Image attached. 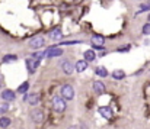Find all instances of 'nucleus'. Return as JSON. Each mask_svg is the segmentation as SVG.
I'll return each instance as SVG.
<instances>
[{
    "instance_id": "a211bd4d",
    "label": "nucleus",
    "mask_w": 150,
    "mask_h": 129,
    "mask_svg": "<svg viewBox=\"0 0 150 129\" xmlns=\"http://www.w3.org/2000/svg\"><path fill=\"white\" fill-rule=\"evenodd\" d=\"M95 73H96L99 77H106V76H108V71H106V68H105V67H96Z\"/></svg>"
},
{
    "instance_id": "0eeeda50",
    "label": "nucleus",
    "mask_w": 150,
    "mask_h": 129,
    "mask_svg": "<svg viewBox=\"0 0 150 129\" xmlns=\"http://www.w3.org/2000/svg\"><path fill=\"white\" fill-rule=\"evenodd\" d=\"M29 46H31L32 49L42 48V46H44V38H42V36H34V38L29 41Z\"/></svg>"
},
{
    "instance_id": "dca6fc26",
    "label": "nucleus",
    "mask_w": 150,
    "mask_h": 129,
    "mask_svg": "<svg viewBox=\"0 0 150 129\" xmlns=\"http://www.w3.org/2000/svg\"><path fill=\"white\" fill-rule=\"evenodd\" d=\"M112 77H114L115 80H121V79L125 77V73H124L122 70H115V71H112Z\"/></svg>"
},
{
    "instance_id": "2eb2a0df",
    "label": "nucleus",
    "mask_w": 150,
    "mask_h": 129,
    "mask_svg": "<svg viewBox=\"0 0 150 129\" xmlns=\"http://www.w3.org/2000/svg\"><path fill=\"white\" fill-rule=\"evenodd\" d=\"M93 90L96 91V93H105V84L102 83V81H95L93 83Z\"/></svg>"
},
{
    "instance_id": "412c9836",
    "label": "nucleus",
    "mask_w": 150,
    "mask_h": 129,
    "mask_svg": "<svg viewBox=\"0 0 150 129\" xmlns=\"http://www.w3.org/2000/svg\"><path fill=\"white\" fill-rule=\"evenodd\" d=\"M147 10H150V3L142 4V6H140V10H139V13H142V12H147Z\"/></svg>"
},
{
    "instance_id": "ddd939ff",
    "label": "nucleus",
    "mask_w": 150,
    "mask_h": 129,
    "mask_svg": "<svg viewBox=\"0 0 150 129\" xmlns=\"http://www.w3.org/2000/svg\"><path fill=\"white\" fill-rule=\"evenodd\" d=\"M85 60L88 61V62H91V61H93L95 58H96V54H95V51L93 49H88V51H85Z\"/></svg>"
},
{
    "instance_id": "f8f14e48",
    "label": "nucleus",
    "mask_w": 150,
    "mask_h": 129,
    "mask_svg": "<svg viewBox=\"0 0 150 129\" xmlns=\"http://www.w3.org/2000/svg\"><path fill=\"white\" fill-rule=\"evenodd\" d=\"M74 67H76V71H77V73H83V71H85V70L88 68V61H86V60L83 58V60L77 61Z\"/></svg>"
},
{
    "instance_id": "4468645a",
    "label": "nucleus",
    "mask_w": 150,
    "mask_h": 129,
    "mask_svg": "<svg viewBox=\"0 0 150 129\" xmlns=\"http://www.w3.org/2000/svg\"><path fill=\"white\" fill-rule=\"evenodd\" d=\"M105 43V38L102 35H93L92 36V45H103Z\"/></svg>"
},
{
    "instance_id": "4be33fe9",
    "label": "nucleus",
    "mask_w": 150,
    "mask_h": 129,
    "mask_svg": "<svg viewBox=\"0 0 150 129\" xmlns=\"http://www.w3.org/2000/svg\"><path fill=\"white\" fill-rule=\"evenodd\" d=\"M143 34L144 35H150V23H146V25H143Z\"/></svg>"
},
{
    "instance_id": "7ed1b4c3",
    "label": "nucleus",
    "mask_w": 150,
    "mask_h": 129,
    "mask_svg": "<svg viewBox=\"0 0 150 129\" xmlns=\"http://www.w3.org/2000/svg\"><path fill=\"white\" fill-rule=\"evenodd\" d=\"M61 96H63L66 100H71V99L74 97V88H73V86L64 84V86L61 87Z\"/></svg>"
},
{
    "instance_id": "bb28decb",
    "label": "nucleus",
    "mask_w": 150,
    "mask_h": 129,
    "mask_svg": "<svg viewBox=\"0 0 150 129\" xmlns=\"http://www.w3.org/2000/svg\"><path fill=\"white\" fill-rule=\"evenodd\" d=\"M149 20H150V15H149Z\"/></svg>"
},
{
    "instance_id": "9b49d317",
    "label": "nucleus",
    "mask_w": 150,
    "mask_h": 129,
    "mask_svg": "<svg viewBox=\"0 0 150 129\" xmlns=\"http://www.w3.org/2000/svg\"><path fill=\"white\" fill-rule=\"evenodd\" d=\"M98 112H99L105 119H111V118H112V110H111L108 106H102V107H99Z\"/></svg>"
},
{
    "instance_id": "b1692460",
    "label": "nucleus",
    "mask_w": 150,
    "mask_h": 129,
    "mask_svg": "<svg viewBox=\"0 0 150 129\" xmlns=\"http://www.w3.org/2000/svg\"><path fill=\"white\" fill-rule=\"evenodd\" d=\"M7 107H9V106H7V103H6V102H4V103H1V104H0V113L6 112V110H7Z\"/></svg>"
},
{
    "instance_id": "5701e85b",
    "label": "nucleus",
    "mask_w": 150,
    "mask_h": 129,
    "mask_svg": "<svg viewBox=\"0 0 150 129\" xmlns=\"http://www.w3.org/2000/svg\"><path fill=\"white\" fill-rule=\"evenodd\" d=\"M32 57L37 58V60H41L42 57H45V54L44 52H35V54H32Z\"/></svg>"
},
{
    "instance_id": "39448f33",
    "label": "nucleus",
    "mask_w": 150,
    "mask_h": 129,
    "mask_svg": "<svg viewBox=\"0 0 150 129\" xmlns=\"http://www.w3.org/2000/svg\"><path fill=\"white\" fill-rule=\"evenodd\" d=\"M44 54H45V57L54 58V57H60V55H63V49H61V48H58V46H50Z\"/></svg>"
},
{
    "instance_id": "9d476101",
    "label": "nucleus",
    "mask_w": 150,
    "mask_h": 129,
    "mask_svg": "<svg viewBox=\"0 0 150 129\" xmlns=\"http://www.w3.org/2000/svg\"><path fill=\"white\" fill-rule=\"evenodd\" d=\"M61 36H63V32L60 28H54L50 32V39L52 41H58V39H61Z\"/></svg>"
},
{
    "instance_id": "f257e3e1",
    "label": "nucleus",
    "mask_w": 150,
    "mask_h": 129,
    "mask_svg": "<svg viewBox=\"0 0 150 129\" xmlns=\"http://www.w3.org/2000/svg\"><path fill=\"white\" fill-rule=\"evenodd\" d=\"M66 99L63 97V96H54L52 97V100H51V104H52V107H54V110L57 112V113H63L64 110H66V102H64Z\"/></svg>"
},
{
    "instance_id": "393cba45",
    "label": "nucleus",
    "mask_w": 150,
    "mask_h": 129,
    "mask_svg": "<svg viewBox=\"0 0 150 129\" xmlns=\"http://www.w3.org/2000/svg\"><path fill=\"white\" fill-rule=\"evenodd\" d=\"M74 43H80V41H66V42H61V45H74Z\"/></svg>"
},
{
    "instance_id": "6ab92c4d",
    "label": "nucleus",
    "mask_w": 150,
    "mask_h": 129,
    "mask_svg": "<svg viewBox=\"0 0 150 129\" xmlns=\"http://www.w3.org/2000/svg\"><path fill=\"white\" fill-rule=\"evenodd\" d=\"M10 122H12V121H10L9 118H6V116H1V118H0V126H1V128H7V126L10 125Z\"/></svg>"
},
{
    "instance_id": "aec40b11",
    "label": "nucleus",
    "mask_w": 150,
    "mask_h": 129,
    "mask_svg": "<svg viewBox=\"0 0 150 129\" xmlns=\"http://www.w3.org/2000/svg\"><path fill=\"white\" fill-rule=\"evenodd\" d=\"M28 88H29V83H28V81H25V83H22L21 86L18 87V93H22V94H25Z\"/></svg>"
},
{
    "instance_id": "423d86ee",
    "label": "nucleus",
    "mask_w": 150,
    "mask_h": 129,
    "mask_svg": "<svg viewBox=\"0 0 150 129\" xmlns=\"http://www.w3.org/2000/svg\"><path fill=\"white\" fill-rule=\"evenodd\" d=\"M31 118H32V121H34L35 123H41V122L44 121V112H42L41 109H34V110L31 112Z\"/></svg>"
},
{
    "instance_id": "1a4fd4ad",
    "label": "nucleus",
    "mask_w": 150,
    "mask_h": 129,
    "mask_svg": "<svg viewBox=\"0 0 150 129\" xmlns=\"http://www.w3.org/2000/svg\"><path fill=\"white\" fill-rule=\"evenodd\" d=\"M15 97H16V94L12 90H3V93H1V99L4 102H12V100H15Z\"/></svg>"
},
{
    "instance_id": "6e6552de",
    "label": "nucleus",
    "mask_w": 150,
    "mask_h": 129,
    "mask_svg": "<svg viewBox=\"0 0 150 129\" xmlns=\"http://www.w3.org/2000/svg\"><path fill=\"white\" fill-rule=\"evenodd\" d=\"M61 70H63L66 74H71L73 70H76V67H73V64H71L70 61L64 60V61H61Z\"/></svg>"
},
{
    "instance_id": "f3484780",
    "label": "nucleus",
    "mask_w": 150,
    "mask_h": 129,
    "mask_svg": "<svg viewBox=\"0 0 150 129\" xmlns=\"http://www.w3.org/2000/svg\"><path fill=\"white\" fill-rule=\"evenodd\" d=\"M16 60H18V55H15V54H7L3 57V62H13Z\"/></svg>"
},
{
    "instance_id": "f03ea898",
    "label": "nucleus",
    "mask_w": 150,
    "mask_h": 129,
    "mask_svg": "<svg viewBox=\"0 0 150 129\" xmlns=\"http://www.w3.org/2000/svg\"><path fill=\"white\" fill-rule=\"evenodd\" d=\"M23 102L35 106V104H38L41 102V94L40 93H28V94L23 96Z\"/></svg>"
},
{
    "instance_id": "20e7f679",
    "label": "nucleus",
    "mask_w": 150,
    "mask_h": 129,
    "mask_svg": "<svg viewBox=\"0 0 150 129\" xmlns=\"http://www.w3.org/2000/svg\"><path fill=\"white\" fill-rule=\"evenodd\" d=\"M25 64H26V67H28V71H29L31 74H34V73L37 71V68L40 67V60L31 57V58H28V60L25 61Z\"/></svg>"
},
{
    "instance_id": "a878e982",
    "label": "nucleus",
    "mask_w": 150,
    "mask_h": 129,
    "mask_svg": "<svg viewBox=\"0 0 150 129\" xmlns=\"http://www.w3.org/2000/svg\"><path fill=\"white\" fill-rule=\"evenodd\" d=\"M80 129H89V128H88L86 123H82V125H80Z\"/></svg>"
}]
</instances>
